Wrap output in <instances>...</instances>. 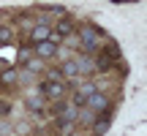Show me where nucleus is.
<instances>
[{"mask_svg": "<svg viewBox=\"0 0 147 136\" xmlns=\"http://www.w3.org/2000/svg\"><path fill=\"white\" fill-rule=\"evenodd\" d=\"M106 106H109V98H106L104 93H98V90H95V93H93V95L87 98V104H84V109H90L93 114H101V112H104Z\"/></svg>", "mask_w": 147, "mask_h": 136, "instance_id": "obj_1", "label": "nucleus"}, {"mask_svg": "<svg viewBox=\"0 0 147 136\" xmlns=\"http://www.w3.org/2000/svg\"><path fill=\"white\" fill-rule=\"evenodd\" d=\"M41 95H47V98H52V101H60L65 95V84L63 82H44L41 84Z\"/></svg>", "mask_w": 147, "mask_h": 136, "instance_id": "obj_2", "label": "nucleus"}, {"mask_svg": "<svg viewBox=\"0 0 147 136\" xmlns=\"http://www.w3.org/2000/svg\"><path fill=\"white\" fill-rule=\"evenodd\" d=\"M79 38H82V44H84L87 49H98V44H101V33L93 30V27H84V30H79Z\"/></svg>", "mask_w": 147, "mask_h": 136, "instance_id": "obj_3", "label": "nucleus"}, {"mask_svg": "<svg viewBox=\"0 0 147 136\" xmlns=\"http://www.w3.org/2000/svg\"><path fill=\"white\" fill-rule=\"evenodd\" d=\"M36 55H38V60H41V57H57V44H55V41L36 44Z\"/></svg>", "mask_w": 147, "mask_h": 136, "instance_id": "obj_4", "label": "nucleus"}, {"mask_svg": "<svg viewBox=\"0 0 147 136\" xmlns=\"http://www.w3.org/2000/svg\"><path fill=\"white\" fill-rule=\"evenodd\" d=\"M49 36H52V30H49L47 25H36L30 30V41L33 44H41V41H49Z\"/></svg>", "mask_w": 147, "mask_h": 136, "instance_id": "obj_5", "label": "nucleus"}, {"mask_svg": "<svg viewBox=\"0 0 147 136\" xmlns=\"http://www.w3.org/2000/svg\"><path fill=\"white\" fill-rule=\"evenodd\" d=\"M109 125H112V120L106 114H95V120H93V133L95 136H104L106 131H109Z\"/></svg>", "mask_w": 147, "mask_h": 136, "instance_id": "obj_6", "label": "nucleus"}, {"mask_svg": "<svg viewBox=\"0 0 147 136\" xmlns=\"http://www.w3.org/2000/svg\"><path fill=\"white\" fill-rule=\"evenodd\" d=\"M74 63H76V68H79V73H93V60L90 57H84V55H76V57H74Z\"/></svg>", "mask_w": 147, "mask_h": 136, "instance_id": "obj_7", "label": "nucleus"}, {"mask_svg": "<svg viewBox=\"0 0 147 136\" xmlns=\"http://www.w3.org/2000/svg\"><path fill=\"white\" fill-rule=\"evenodd\" d=\"M60 76L76 79V76H79V68H76V63H74V60H65V63H63V68H60Z\"/></svg>", "mask_w": 147, "mask_h": 136, "instance_id": "obj_8", "label": "nucleus"}, {"mask_svg": "<svg viewBox=\"0 0 147 136\" xmlns=\"http://www.w3.org/2000/svg\"><path fill=\"white\" fill-rule=\"evenodd\" d=\"M52 33H55V36H57V38H60V36H63V38H68L71 33H74V25H71V22H60V25L55 27Z\"/></svg>", "mask_w": 147, "mask_h": 136, "instance_id": "obj_9", "label": "nucleus"}, {"mask_svg": "<svg viewBox=\"0 0 147 136\" xmlns=\"http://www.w3.org/2000/svg\"><path fill=\"white\" fill-rule=\"evenodd\" d=\"M112 60H115V55H109V57H106V52H101V55H98V60H95L93 65H95V68H101V71H106V68L112 65Z\"/></svg>", "mask_w": 147, "mask_h": 136, "instance_id": "obj_10", "label": "nucleus"}, {"mask_svg": "<svg viewBox=\"0 0 147 136\" xmlns=\"http://www.w3.org/2000/svg\"><path fill=\"white\" fill-rule=\"evenodd\" d=\"M27 109L30 112H41L44 109V98L41 95H30V98H27Z\"/></svg>", "mask_w": 147, "mask_h": 136, "instance_id": "obj_11", "label": "nucleus"}, {"mask_svg": "<svg viewBox=\"0 0 147 136\" xmlns=\"http://www.w3.org/2000/svg\"><path fill=\"white\" fill-rule=\"evenodd\" d=\"M25 65H27V73H38V71L44 68V63H41L38 57H30V60H27Z\"/></svg>", "mask_w": 147, "mask_h": 136, "instance_id": "obj_12", "label": "nucleus"}, {"mask_svg": "<svg viewBox=\"0 0 147 136\" xmlns=\"http://www.w3.org/2000/svg\"><path fill=\"white\" fill-rule=\"evenodd\" d=\"M30 49H22V52H19V63H27V60H30Z\"/></svg>", "mask_w": 147, "mask_h": 136, "instance_id": "obj_13", "label": "nucleus"}, {"mask_svg": "<svg viewBox=\"0 0 147 136\" xmlns=\"http://www.w3.org/2000/svg\"><path fill=\"white\" fill-rule=\"evenodd\" d=\"M11 41V30H0V44H8Z\"/></svg>", "mask_w": 147, "mask_h": 136, "instance_id": "obj_14", "label": "nucleus"}, {"mask_svg": "<svg viewBox=\"0 0 147 136\" xmlns=\"http://www.w3.org/2000/svg\"><path fill=\"white\" fill-rule=\"evenodd\" d=\"M14 79H16L14 71H5V73H3V82H14Z\"/></svg>", "mask_w": 147, "mask_h": 136, "instance_id": "obj_15", "label": "nucleus"}, {"mask_svg": "<svg viewBox=\"0 0 147 136\" xmlns=\"http://www.w3.org/2000/svg\"><path fill=\"white\" fill-rule=\"evenodd\" d=\"M5 109H8V106H5V101H0V114H5Z\"/></svg>", "mask_w": 147, "mask_h": 136, "instance_id": "obj_16", "label": "nucleus"}]
</instances>
